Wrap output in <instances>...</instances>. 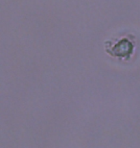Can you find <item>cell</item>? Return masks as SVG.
<instances>
[{
  "mask_svg": "<svg viewBox=\"0 0 140 148\" xmlns=\"http://www.w3.org/2000/svg\"><path fill=\"white\" fill-rule=\"evenodd\" d=\"M132 48L133 46L132 42H130L128 40H121L117 44H115L112 47V49L109 51V53H111L113 56H116V57H126V56L132 54Z\"/></svg>",
  "mask_w": 140,
  "mask_h": 148,
  "instance_id": "obj_1",
  "label": "cell"
}]
</instances>
